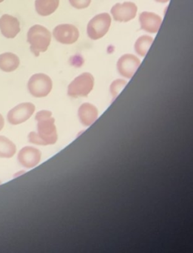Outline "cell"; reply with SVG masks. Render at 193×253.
<instances>
[{"label":"cell","mask_w":193,"mask_h":253,"mask_svg":"<svg viewBox=\"0 0 193 253\" xmlns=\"http://www.w3.org/2000/svg\"><path fill=\"white\" fill-rule=\"evenodd\" d=\"M35 106L32 103H23L14 107L8 115V122L12 125L23 124L34 113Z\"/></svg>","instance_id":"ba28073f"},{"label":"cell","mask_w":193,"mask_h":253,"mask_svg":"<svg viewBox=\"0 0 193 253\" xmlns=\"http://www.w3.org/2000/svg\"><path fill=\"white\" fill-rule=\"evenodd\" d=\"M79 118L83 125H92L98 118V109L91 103H84L79 109Z\"/></svg>","instance_id":"4fadbf2b"},{"label":"cell","mask_w":193,"mask_h":253,"mask_svg":"<svg viewBox=\"0 0 193 253\" xmlns=\"http://www.w3.org/2000/svg\"><path fill=\"white\" fill-rule=\"evenodd\" d=\"M140 63L139 59L133 54H125L118 60V72L124 78L130 79L138 69Z\"/></svg>","instance_id":"9c48e42d"},{"label":"cell","mask_w":193,"mask_h":253,"mask_svg":"<svg viewBox=\"0 0 193 253\" xmlns=\"http://www.w3.org/2000/svg\"><path fill=\"white\" fill-rule=\"evenodd\" d=\"M27 38L31 51L35 57H39L40 53L45 52L51 44V32L40 25L32 26L28 32Z\"/></svg>","instance_id":"7a4b0ae2"},{"label":"cell","mask_w":193,"mask_h":253,"mask_svg":"<svg viewBox=\"0 0 193 253\" xmlns=\"http://www.w3.org/2000/svg\"><path fill=\"white\" fill-rule=\"evenodd\" d=\"M37 121V132L32 131L29 134V140L31 143L36 145H52L58 139L55 120L49 111H41L36 115Z\"/></svg>","instance_id":"6da1fadb"},{"label":"cell","mask_w":193,"mask_h":253,"mask_svg":"<svg viewBox=\"0 0 193 253\" xmlns=\"http://www.w3.org/2000/svg\"><path fill=\"white\" fill-rule=\"evenodd\" d=\"M18 56L14 53L6 52L0 54V69L5 72H12L20 66Z\"/></svg>","instance_id":"5bb4252c"},{"label":"cell","mask_w":193,"mask_h":253,"mask_svg":"<svg viewBox=\"0 0 193 253\" xmlns=\"http://www.w3.org/2000/svg\"><path fill=\"white\" fill-rule=\"evenodd\" d=\"M20 31V23L17 17L9 14H4L0 18V32L5 38L14 39Z\"/></svg>","instance_id":"30bf717a"},{"label":"cell","mask_w":193,"mask_h":253,"mask_svg":"<svg viewBox=\"0 0 193 253\" xmlns=\"http://www.w3.org/2000/svg\"><path fill=\"white\" fill-rule=\"evenodd\" d=\"M153 42V39L151 37L147 36V35H143L142 37H140L137 40L135 46H134L135 52L141 57H145Z\"/></svg>","instance_id":"e0dca14e"},{"label":"cell","mask_w":193,"mask_h":253,"mask_svg":"<svg viewBox=\"0 0 193 253\" xmlns=\"http://www.w3.org/2000/svg\"><path fill=\"white\" fill-rule=\"evenodd\" d=\"M16 152L15 144L7 137L0 136V158H11L15 155Z\"/></svg>","instance_id":"2e32d148"},{"label":"cell","mask_w":193,"mask_h":253,"mask_svg":"<svg viewBox=\"0 0 193 253\" xmlns=\"http://www.w3.org/2000/svg\"><path fill=\"white\" fill-rule=\"evenodd\" d=\"M41 157L42 154L39 149L26 146L19 153L18 160L23 167L26 168H33L40 162Z\"/></svg>","instance_id":"8fae6325"},{"label":"cell","mask_w":193,"mask_h":253,"mask_svg":"<svg viewBox=\"0 0 193 253\" xmlns=\"http://www.w3.org/2000/svg\"><path fill=\"white\" fill-rule=\"evenodd\" d=\"M60 5V0H36L35 8L38 14L48 17L54 14Z\"/></svg>","instance_id":"9a60e30c"},{"label":"cell","mask_w":193,"mask_h":253,"mask_svg":"<svg viewBox=\"0 0 193 253\" xmlns=\"http://www.w3.org/2000/svg\"><path fill=\"white\" fill-rule=\"evenodd\" d=\"M157 2H160V3H166V2H169V0H155Z\"/></svg>","instance_id":"44dd1931"},{"label":"cell","mask_w":193,"mask_h":253,"mask_svg":"<svg viewBox=\"0 0 193 253\" xmlns=\"http://www.w3.org/2000/svg\"><path fill=\"white\" fill-rule=\"evenodd\" d=\"M53 35L57 42L64 45L75 43L79 38V32L73 25H59L54 29Z\"/></svg>","instance_id":"8992f818"},{"label":"cell","mask_w":193,"mask_h":253,"mask_svg":"<svg viewBox=\"0 0 193 253\" xmlns=\"http://www.w3.org/2000/svg\"><path fill=\"white\" fill-rule=\"evenodd\" d=\"M139 23L142 30L148 33L156 34L160 29L162 19L155 13L144 11L140 14Z\"/></svg>","instance_id":"7c38bea8"},{"label":"cell","mask_w":193,"mask_h":253,"mask_svg":"<svg viewBox=\"0 0 193 253\" xmlns=\"http://www.w3.org/2000/svg\"><path fill=\"white\" fill-rule=\"evenodd\" d=\"M94 86V78L91 74L85 72L75 78L68 85L67 94L73 98L87 97Z\"/></svg>","instance_id":"3957f363"},{"label":"cell","mask_w":193,"mask_h":253,"mask_svg":"<svg viewBox=\"0 0 193 253\" xmlns=\"http://www.w3.org/2000/svg\"><path fill=\"white\" fill-rule=\"evenodd\" d=\"M52 88V80L48 75L42 73L33 75L28 84L29 92L35 97H46Z\"/></svg>","instance_id":"5b68a950"},{"label":"cell","mask_w":193,"mask_h":253,"mask_svg":"<svg viewBox=\"0 0 193 253\" xmlns=\"http://www.w3.org/2000/svg\"><path fill=\"white\" fill-rule=\"evenodd\" d=\"M126 85L127 81H124V80L119 79L113 81V84L110 85V92L113 95V100L119 95V93L122 91Z\"/></svg>","instance_id":"ac0fdd59"},{"label":"cell","mask_w":193,"mask_h":253,"mask_svg":"<svg viewBox=\"0 0 193 253\" xmlns=\"http://www.w3.org/2000/svg\"><path fill=\"white\" fill-rule=\"evenodd\" d=\"M137 11L138 8L135 3L125 2L122 4H116L112 8L111 14L115 21L127 23L135 18Z\"/></svg>","instance_id":"52a82bcc"},{"label":"cell","mask_w":193,"mask_h":253,"mask_svg":"<svg viewBox=\"0 0 193 253\" xmlns=\"http://www.w3.org/2000/svg\"><path fill=\"white\" fill-rule=\"evenodd\" d=\"M111 17L107 13L98 14L88 23L87 33L91 40L97 41L102 38L110 29Z\"/></svg>","instance_id":"277c9868"},{"label":"cell","mask_w":193,"mask_h":253,"mask_svg":"<svg viewBox=\"0 0 193 253\" xmlns=\"http://www.w3.org/2000/svg\"><path fill=\"white\" fill-rule=\"evenodd\" d=\"M69 2L76 9H85L89 6L91 0H69Z\"/></svg>","instance_id":"d6986e66"},{"label":"cell","mask_w":193,"mask_h":253,"mask_svg":"<svg viewBox=\"0 0 193 253\" xmlns=\"http://www.w3.org/2000/svg\"><path fill=\"white\" fill-rule=\"evenodd\" d=\"M3 1H5V0H0V3H1V2H3Z\"/></svg>","instance_id":"7402d4cb"},{"label":"cell","mask_w":193,"mask_h":253,"mask_svg":"<svg viewBox=\"0 0 193 253\" xmlns=\"http://www.w3.org/2000/svg\"><path fill=\"white\" fill-rule=\"evenodd\" d=\"M4 124H5V121H4L3 117L2 115H0V131L3 128Z\"/></svg>","instance_id":"ffe728a7"}]
</instances>
